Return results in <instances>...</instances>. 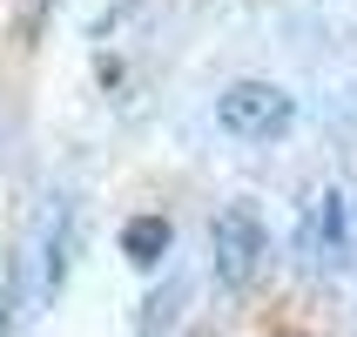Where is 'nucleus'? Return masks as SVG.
I'll return each mask as SVG.
<instances>
[{"mask_svg": "<svg viewBox=\"0 0 357 337\" xmlns=\"http://www.w3.org/2000/svg\"><path fill=\"white\" fill-rule=\"evenodd\" d=\"M263 257H270V237H263L257 209H222L216 223H209V270H216V283H229V290H243V283H257Z\"/></svg>", "mask_w": 357, "mask_h": 337, "instance_id": "nucleus-1", "label": "nucleus"}, {"mask_svg": "<svg viewBox=\"0 0 357 337\" xmlns=\"http://www.w3.org/2000/svg\"><path fill=\"white\" fill-rule=\"evenodd\" d=\"M216 121L229 135H243V142H270V135H283L297 121V101L283 95V88H270V81H236L216 101Z\"/></svg>", "mask_w": 357, "mask_h": 337, "instance_id": "nucleus-2", "label": "nucleus"}, {"mask_svg": "<svg viewBox=\"0 0 357 337\" xmlns=\"http://www.w3.org/2000/svg\"><path fill=\"white\" fill-rule=\"evenodd\" d=\"M297 250H303L310 263H324V257L337 263V257H344V196H337V189H324V196H310V202H303Z\"/></svg>", "mask_w": 357, "mask_h": 337, "instance_id": "nucleus-3", "label": "nucleus"}, {"mask_svg": "<svg viewBox=\"0 0 357 337\" xmlns=\"http://www.w3.org/2000/svg\"><path fill=\"white\" fill-rule=\"evenodd\" d=\"M162 250H169V223L162 216H135L128 230H121V257L135 263V270H155Z\"/></svg>", "mask_w": 357, "mask_h": 337, "instance_id": "nucleus-4", "label": "nucleus"}]
</instances>
